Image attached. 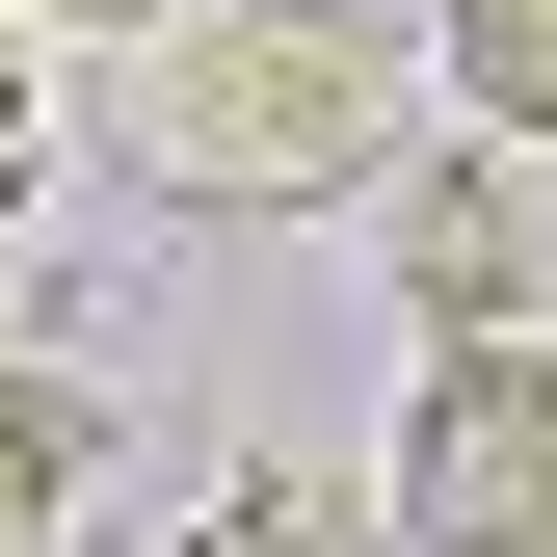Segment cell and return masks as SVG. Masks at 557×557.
<instances>
[{
  "instance_id": "277c9868",
  "label": "cell",
  "mask_w": 557,
  "mask_h": 557,
  "mask_svg": "<svg viewBox=\"0 0 557 557\" xmlns=\"http://www.w3.org/2000/svg\"><path fill=\"white\" fill-rule=\"evenodd\" d=\"M425 81L478 160H557V0H425Z\"/></svg>"
},
{
  "instance_id": "52a82bcc",
  "label": "cell",
  "mask_w": 557,
  "mask_h": 557,
  "mask_svg": "<svg viewBox=\"0 0 557 557\" xmlns=\"http://www.w3.org/2000/svg\"><path fill=\"white\" fill-rule=\"evenodd\" d=\"M0 27H133V53H160V27H186V0H0Z\"/></svg>"
},
{
  "instance_id": "ba28073f",
  "label": "cell",
  "mask_w": 557,
  "mask_h": 557,
  "mask_svg": "<svg viewBox=\"0 0 557 557\" xmlns=\"http://www.w3.org/2000/svg\"><path fill=\"white\" fill-rule=\"evenodd\" d=\"M0 186H27V27H0Z\"/></svg>"
},
{
  "instance_id": "3957f363",
  "label": "cell",
  "mask_w": 557,
  "mask_h": 557,
  "mask_svg": "<svg viewBox=\"0 0 557 557\" xmlns=\"http://www.w3.org/2000/svg\"><path fill=\"white\" fill-rule=\"evenodd\" d=\"M372 239H398V293H425V345H478V319H557V160H398L372 186Z\"/></svg>"
},
{
  "instance_id": "6da1fadb",
  "label": "cell",
  "mask_w": 557,
  "mask_h": 557,
  "mask_svg": "<svg viewBox=\"0 0 557 557\" xmlns=\"http://www.w3.org/2000/svg\"><path fill=\"white\" fill-rule=\"evenodd\" d=\"M398 81L425 53L372 0H186L133 53V160L186 213H345V186H398Z\"/></svg>"
},
{
  "instance_id": "7a4b0ae2",
  "label": "cell",
  "mask_w": 557,
  "mask_h": 557,
  "mask_svg": "<svg viewBox=\"0 0 557 557\" xmlns=\"http://www.w3.org/2000/svg\"><path fill=\"white\" fill-rule=\"evenodd\" d=\"M398 557H557V319H478L425 345V398H398Z\"/></svg>"
},
{
  "instance_id": "8992f818",
  "label": "cell",
  "mask_w": 557,
  "mask_h": 557,
  "mask_svg": "<svg viewBox=\"0 0 557 557\" xmlns=\"http://www.w3.org/2000/svg\"><path fill=\"white\" fill-rule=\"evenodd\" d=\"M186 557H398V531H345V478H239Z\"/></svg>"
},
{
  "instance_id": "5b68a950",
  "label": "cell",
  "mask_w": 557,
  "mask_h": 557,
  "mask_svg": "<svg viewBox=\"0 0 557 557\" xmlns=\"http://www.w3.org/2000/svg\"><path fill=\"white\" fill-rule=\"evenodd\" d=\"M81 505H107V398L81 372H0V557H53Z\"/></svg>"
}]
</instances>
